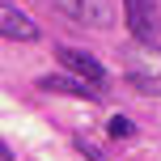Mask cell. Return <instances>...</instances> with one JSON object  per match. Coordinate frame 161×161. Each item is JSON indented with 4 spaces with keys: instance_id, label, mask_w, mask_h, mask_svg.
Listing matches in <instances>:
<instances>
[{
    "instance_id": "obj_1",
    "label": "cell",
    "mask_w": 161,
    "mask_h": 161,
    "mask_svg": "<svg viewBox=\"0 0 161 161\" xmlns=\"http://www.w3.org/2000/svg\"><path fill=\"white\" fill-rule=\"evenodd\" d=\"M123 76L136 93H157L161 80V47H148V42H136L131 51H123Z\"/></svg>"
},
{
    "instance_id": "obj_2",
    "label": "cell",
    "mask_w": 161,
    "mask_h": 161,
    "mask_svg": "<svg viewBox=\"0 0 161 161\" xmlns=\"http://www.w3.org/2000/svg\"><path fill=\"white\" fill-rule=\"evenodd\" d=\"M64 21L80 25V30H110L114 25V4L110 0H47Z\"/></svg>"
},
{
    "instance_id": "obj_3",
    "label": "cell",
    "mask_w": 161,
    "mask_h": 161,
    "mask_svg": "<svg viewBox=\"0 0 161 161\" xmlns=\"http://www.w3.org/2000/svg\"><path fill=\"white\" fill-rule=\"evenodd\" d=\"M123 21L131 30V42H148V47H161V21L153 0H123Z\"/></svg>"
},
{
    "instance_id": "obj_4",
    "label": "cell",
    "mask_w": 161,
    "mask_h": 161,
    "mask_svg": "<svg viewBox=\"0 0 161 161\" xmlns=\"http://www.w3.org/2000/svg\"><path fill=\"white\" fill-rule=\"evenodd\" d=\"M55 59H59V64H64L72 76L89 80V85H106V80H110V76H106V68L97 64L89 51H76V47H55Z\"/></svg>"
},
{
    "instance_id": "obj_5",
    "label": "cell",
    "mask_w": 161,
    "mask_h": 161,
    "mask_svg": "<svg viewBox=\"0 0 161 161\" xmlns=\"http://www.w3.org/2000/svg\"><path fill=\"white\" fill-rule=\"evenodd\" d=\"M42 93H72V97H85V102H106V85H89L80 76H42L38 80Z\"/></svg>"
},
{
    "instance_id": "obj_6",
    "label": "cell",
    "mask_w": 161,
    "mask_h": 161,
    "mask_svg": "<svg viewBox=\"0 0 161 161\" xmlns=\"http://www.w3.org/2000/svg\"><path fill=\"white\" fill-rule=\"evenodd\" d=\"M0 34H4L8 42H34V38H38V25H34L21 8L4 4V8H0Z\"/></svg>"
},
{
    "instance_id": "obj_7",
    "label": "cell",
    "mask_w": 161,
    "mask_h": 161,
    "mask_svg": "<svg viewBox=\"0 0 161 161\" xmlns=\"http://www.w3.org/2000/svg\"><path fill=\"white\" fill-rule=\"evenodd\" d=\"M106 131H110L114 140H131V136H136V123H131L127 114H114V119L106 123Z\"/></svg>"
},
{
    "instance_id": "obj_8",
    "label": "cell",
    "mask_w": 161,
    "mask_h": 161,
    "mask_svg": "<svg viewBox=\"0 0 161 161\" xmlns=\"http://www.w3.org/2000/svg\"><path fill=\"white\" fill-rule=\"evenodd\" d=\"M72 144H76V148H80V153H85L89 161H106V157H102V153H97V148H93V144H89V140H85V136H76V140H72Z\"/></svg>"
}]
</instances>
